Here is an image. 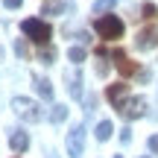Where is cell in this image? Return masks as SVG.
<instances>
[{
    "mask_svg": "<svg viewBox=\"0 0 158 158\" xmlns=\"http://www.w3.org/2000/svg\"><path fill=\"white\" fill-rule=\"evenodd\" d=\"M0 56H3V50H0Z\"/></svg>",
    "mask_w": 158,
    "mask_h": 158,
    "instance_id": "603a6c76",
    "label": "cell"
},
{
    "mask_svg": "<svg viewBox=\"0 0 158 158\" xmlns=\"http://www.w3.org/2000/svg\"><path fill=\"white\" fill-rule=\"evenodd\" d=\"M12 108L18 111V117L27 120V123H38L41 117H44V111H41V106L35 100H27V97H15L12 100Z\"/></svg>",
    "mask_w": 158,
    "mask_h": 158,
    "instance_id": "3957f363",
    "label": "cell"
},
{
    "mask_svg": "<svg viewBox=\"0 0 158 158\" xmlns=\"http://www.w3.org/2000/svg\"><path fill=\"white\" fill-rule=\"evenodd\" d=\"M9 147L15 149V152H23V149L29 147V135L27 132H15V135L9 138Z\"/></svg>",
    "mask_w": 158,
    "mask_h": 158,
    "instance_id": "9c48e42d",
    "label": "cell"
},
{
    "mask_svg": "<svg viewBox=\"0 0 158 158\" xmlns=\"http://www.w3.org/2000/svg\"><path fill=\"white\" fill-rule=\"evenodd\" d=\"M35 91H38V97H44V100H53V85L47 82V79H35Z\"/></svg>",
    "mask_w": 158,
    "mask_h": 158,
    "instance_id": "7c38bea8",
    "label": "cell"
},
{
    "mask_svg": "<svg viewBox=\"0 0 158 158\" xmlns=\"http://www.w3.org/2000/svg\"><path fill=\"white\" fill-rule=\"evenodd\" d=\"M135 44H138V50H149V47H155V44H158V27H155V23L143 27L141 32H138Z\"/></svg>",
    "mask_w": 158,
    "mask_h": 158,
    "instance_id": "8992f818",
    "label": "cell"
},
{
    "mask_svg": "<svg viewBox=\"0 0 158 158\" xmlns=\"http://www.w3.org/2000/svg\"><path fill=\"white\" fill-rule=\"evenodd\" d=\"M38 59L44 64H53V59H56V50H53L50 44H41V53H38Z\"/></svg>",
    "mask_w": 158,
    "mask_h": 158,
    "instance_id": "9a60e30c",
    "label": "cell"
},
{
    "mask_svg": "<svg viewBox=\"0 0 158 158\" xmlns=\"http://www.w3.org/2000/svg\"><path fill=\"white\" fill-rule=\"evenodd\" d=\"M62 12V3H44V15H56Z\"/></svg>",
    "mask_w": 158,
    "mask_h": 158,
    "instance_id": "ac0fdd59",
    "label": "cell"
},
{
    "mask_svg": "<svg viewBox=\"0 0 158 158\" xmlns=\"http://www.w3.org/2000/svg\"><path fill=\"white\" fill-rule=\"evenodd\" d=\"M15 53H18V56H21V59H27V56H29L27 44H21V41H15Z\"/></svg>",
    "mask_w": 158,
    "mask_h": 158,
    "instance_id": "d6986e66",
    "label": "cell"
},
{
    "mask_svg": "<svg viewBox=\"0 0 158 158\" xmlns=\"http://www.w3.org/2000/svg\"><path fill=\"white\" fill-rule=\"evenodd\" d=\"M149 149H152V152L158 155V135H152V138H149Z\"/></svg>",
    "mask_w": 158,
    "mask_h": 158,
    "instance_id": "44dd1931",
    "label": "cell"
},
{
    "mask_svg": "<svg viewBox=\"0 0 158 158\" xmlns=\"http://www.w3.org/2000/svg\"><path fill=\"white\" fill-rule=\"evenodd\" d=\"M143 158H149V155H143Z\"/></svg>",
    "mask_w": 158,
    "mask_h": 158,
    "instance_id": "d4e9b609",
    "label": "cell"
},
{
    "mask_svg": "<svg viewBox=\"0 0 158 158\" xmlns=\"http://www.w3.org/2000/svg\"><path fill=\"white\" fill-rule=\"evenodd\" d=\"M85 56H88V53H85V47H70V50H68V59H70L73 64H82Z\"/></svg>",
    "mask_w": 158,
    "mask_h": 158,
    "instance_id": "4fadbf2b",
    "label": "cell"
},
{
    "mask_svg": "<svg viewBox=\"0 0 158 158\" xmlns=\"http://www.w3.org/2000/svg\"><path fill=\"white\" fill-rule=\"evenodd\" d=\"M126 94H129V85H126V82H114V85H108V88H106V97H108V102H111L114 108L126 100Z\"/></svg>",
    "mask_w": 158,
    "mask_h": 158,
    "instance_id": "52a82bcc",
    "label": "cell"
},
{
    "mask_svg": "<svg viewBox=\"0 0 158 158\" xmlns=\"http://www.w3.org/2000/svg\"><path fill=\"white\" fill-rule=\"evenodd\" d=\"M82 147H85V126H73L68 132V155L82 158Z\"/></svg>",
    "mask_w": 158,
    "mask_h": 158,
    "instance_id": "5b68a950",
    "label": "cell"
},
{
    "mask_svg": "<svg viewBox=\"0 0 158 158\" xmlns=\"http://www.w3.org/2000/svg\"><path fill=\"white\" fill-rule=\"evenodd\" d=\"M117 6V0H97L94 3V15H106L108 9H114Z\"/></svg>",
    "mask_w": 158,
    "mask_h": 158,
    "instance_id": "5bb4252c",
    "label": "cell"
},
{
    "mask_svg": "<svg viewBox=\"0 0 158 158\" xmlns=\"http://www.w3.org/2000/svg\"><path fill=\"white\" fill-rule=\"evenodd\" d=\"M120 141L129 143V141H132V132H129V129H123V132H120Z\"/></svg>",
    "mask_w": 158,
    "mask_h": 158,
    "instance_id": "7402d4cb",
    "label": "cell"
},
{
    "mask_svg": "<svg viewBox=\"0 0 158 158\" xmlns=\"http://www.w3.org/2000/svg\"><path fill=\"white\" fill-rule=\"evenodd\" d=\"M21 3H23V0H3V6H6V9H18Z\"/></svg>",
    "mask_w": 158,
    "mask_h": 158,
    "instance_id": "ffe728a7",
    "label": "cell"
},
{
    "mask_svg": "<svg viewBox=\"0 0 158 158\" xmlns=\"http://www.w3.org/2000/svg\"><path fill=\"white\" fill-rule=\"evenodd\" d=\"M111 132H114V126H111V120H100V123H97V141H108V138H111Z\"/></svg>",
    "mask_w": 158,
    "mask_h": 158,
    "instance_id": "30bf717a",
    "label": "cell"
},
{
    "mask_svg": "<svg viewBox=\"0 0 158 158\" xmlns=\"http://www.w3.org/2000/svg\"><path fill=\"white\" fill-rule=\"evenodd\" d=\"M21 32L27 35L29 41H35V44H50V23L41 21V18H27V21H21Z\"/></svg>",
    "mask_w": 158,
    "mask_h": 158,
    "instance_id": "6da1fadb",
    "label": "cell"
},
{
    "mask_svg": "<svg viewBox=\"0 0 158 158\" xmlns=\"http://www.w3.org/2000/svg\"><path fill=\"white\" fill-rule=\"evenodd\" d=\"M117 114L123 120H135V117H143L147 114V100H141V97H132V100H123L117 106Z\"/></svg>",
    "mask_w": 158,
    "mask_h": 158,
    "instance_id": "277c9868",
    "label": "cell"
},
{
    "mask_svg": "<svg viewBox=\"0 0 158 158\" xmlns=\"http://www.w3.org/2000/svg\"><path fill=\"white\" fill-rule=\"evenodd\" d=\"M114 158H120V155H114Z\"/></svg>",
    "mask_w": 158,
    "mask_h": 158,
    "instance_id": "cb8c5ba5",
    "label": "cell"
},
{
    "mask_svg": "<svg viewBox=\"0 0 158 158\" xmlns=\"http://www.w3.org/2000/svg\"><path fill=\"white\" fill-rule=\"evenodd\" d=\"M70 97H73V100H82V73H79V70H76V73L73 76H70Z\"/></svg>",
    "mask_w": 158,
    "mask_h": 158,
    "instance_id": "8fae6325",
    "label": "cell"
},
{
    "mask_svg": "<svg viewBox=\"0 0 158 158\" xmlns=\"http://www.w3.org/2000/svg\"><path fill=\"white\" fill-rule=\"evenodd\" d=\"M155 15H158V9H155L152 3H147V6H143V15H141V18H147V21H155Z\"/></svg>",
    "mask_w": 158,
    "mask_h": 158,
    "instance_id": "e0dca14e",
    "label": "cell"
},
{
    "mask_svg": "<svg viewBox=\"0 0 158 158\" xmlns=\"http://www.w3.org/2000/svg\"><path fill=\"white\" fill-rule=\"evenodd\" d=\"M64 117H68V106H53V111H50V120H53V123H62Z\"/></svg>",
    "mask_w": 158,
    "mask_h": 158,
    "instance_id": "2e32d148",
    "label": "cell"
},
{
    "mask_svg": "<svg viewBox=\"0 0 158 158\" xmlns=\"http://www.w3.org/2000/svg\"><path fill=\"white\" fill-rule=\"evenodd\" d=\"M94 29H97V35L100 38H106V41H117V38H123V21H120L117 15H100L94 21Z\"/></svg>",
    "mask_w": 158,
    "mask_h": 158,
    "instance_id": "7a4b0ae2",
    "label": "cell"
},
{
    "mask_svg": "<svg viewBox=\"0 0 158 158\" xmlns=\"http://www.w3.org/2000/svg\"><path fill=\"white\" fill-rule=\"evenodd\" d=\"M114 64H117V70H120L123 76H132V73H138V64L132 62V59L126 56L123 50H114Z\"/></svg>",
    "mask_w": 158,
    "mask_h": 158,
    "instance_id": "ba28073f",
    "label": "cell"
}]
</instances>
